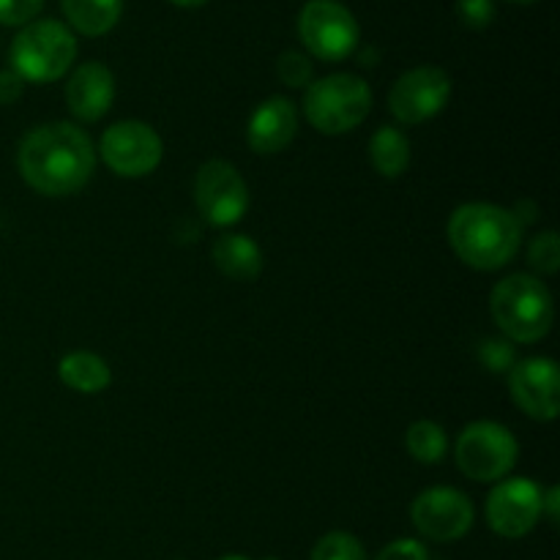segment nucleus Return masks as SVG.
Wrapping results in <instances>:
<instances>
[{
    "instance_id": "1",
    "label": "nucleus",
    "mask_w": 560,
    "mask_h": 560,
    "mask_svg": "<svg viewBox=\"0 0 560 560\" xmlns=\"http://www.w3.org/2000/svg\"><path fill=\"white\" fill-rule=\"evenodd\" d=\"M16 164L31 189L44 197H69L85 189L96 170V148L74 124H44L20 142Z\"/></svg>"
},
{
    "instance_id": "2",
    "label": "nucleus",
    "mask_w": 560,
    "mask_h": 560,
    "mask_svg": "<svg viewBox=\"0 0 560 560\" xmlns=\"http://www.w3.org/2000/svg\"><path fill=\"white\" fill-rule=\"evenodd\" d=\"M446 233L459 260L476 271L509 266L523 244V222L517 213L492 202L459 206L448 219Z\"/></svg>"
},
{
    "instance_id": "3",
    "label": "nucleus",
    "mask_w": 560,
    "mask_h": 560,
    "mask_svg": "<svg viewBox=\"0 0 560 560\" xmlns=\"http://www.w3.org/2000/svg\"><path fill=\"white\" fill-rule=\"evenodd\" d=\"M490 312L509 342L534 345L550 334L556 320L552 295L539 277L512 273L492 288Z\"/></svg>"
},
{
    "instance_id": "4",
    "label": "nucleus",
    "mask_w": 560,
    "mask_h": 560,
    "mask_svg": "<svg viewBox=\"0 0 560 560\" xmlns=\"http://www.w3.org/2000/svg\"><path fill=\"white\" fill-rule=\"evenodd\" d=\"M77 58V38L63 22L36 20L22 27L11 42V71L25 82H55L71 69Z\"/></svg>"
},
{
    "instance_id": "5",
    "label": "nucleus",
    "mask_w": 560,
    "mask_h": 560,
    "mask_svg": "<svg viewBox=\"0 0 560 560\" xmlns=\"http://www.w3.org/2000/svg\"><path fill=\"white\" fill-rule=\"evenodd\" d=\"M372 109V91L355 74H328L310 82L304 96L306 120L320 135H348L359 129Z\"/></svg>"
},
{
    "instance_id": "6",
    "label": "nucleus",
    "mask_w": 560,
    "mask_h": 560,
    "mask_svg": "<svg viewBox=\"0 0 560 560\" xmlns=\"http://www.w3.org/2000/svg\"><path fill=\"white\" fill-rule=\"evenodd\" d=\"M454 457L468 479L490 485V481H501L512 474L520 457V443L503 424L474 421L459 432Z\"/></svg>"
},
{
    "instance_id": "7",
    "label": "nucleus",
    "mask_w": 560,
    "mask_h": 560,
    "mask_svg": "<svg viewBox=\"0 0 560 560\" xmlns=\"http://www.w3.org/2000/svg\"><path fill=\"white\" fill-rule=\"evenodd\" d=\"M299 36L326 63L350 58L361 42L359 22L339 0H310L299 14Z\"/></svg>"
},
{
    "instance_id": "8",
    "label": "nucleus",
    "mask_w": 560,
    "mask_h": 560,
    "mask_svg": "<svg viewBox=\"0 0 560 560\" xmlns=\"http://www.w3.org/2000/svg\"><path fill=\"white\" fill-rule=\"evenodd\" d=\"M195 202L208 224L233 228L249 211V186L233 164L224 159H211L197 170Z\"/></svg>"
},
{
    "instance_id": "9",
    "label": "nucleus",
    "mask_w": 560,
    "mask_h": 560,
    "mask_svg": "<svg viewBox=\"0 0 560 560\" xmlns=\"http://www.w3.org/2000/svg\"><path fill=\"white\" fill-rule=\"evenodd\" d=\"M102 162L120 178H145L162 164L164 145L156 129L142 120H120L102 135Z\"/></svg>"
},
{
    "instance_id": "10",
    "label": "nucleus",
    "mask_w": 560,
    "mask_h": 560,
    "mask_svg": "<svg viewBox=\"0 0 560 560\" xmlns=\"http://www.w3.org/2000/svg\"><path fill=\"white\" fill-rule=\"evenodd\" d=\"M410 520L424 539L446 545L468 536V530L474 528L476 509L470 498L454 487H430L413 501Z\"/></svg>"
},
{
    "instance_id": "11",
    "label": "nucleus",
    "mask_w": 560,
    "mask_h": 560,
    "mask_svg": "<svg viewBox=\"0 0 560 560\" xmlns=\"http://www.w3.org/2000/svg\"><path fill=\"white\" fill-rule=\"evenodd\" d=\"M452 96V77L438 66L410 69L394 82L388 93V109L399 124H424L435 118Z\"/></svg>"
},
{
    "instance_id": "12",
    "label": "nucleus",
    "mask_w": 560,
    "mask_h": 560,
    "mask_svg": "<svg viewBox=\"0 0 560 560\" xmlns=\"http://www.w3.org/2000/svg\"><path fill=\"white\" fill-rule=\"evenodd\" d=\"M541 490L530 479H501L487 495V525L503 539H523L541 520Z\"/></svg>"
},
{
    "instance_id": "13",
    "label": "nucleus",
    "mask_w": 560,
    "mask_h": 560,
    "mask_svg": "<svg viewBox=\"0 0 560 560\" xmlns=\"http://www.w3.org/2000/svg\"><path fill=\"white\" fill-rule=\"evenodd\" d=\"M514 405L536 421H556L560 413V372L552 359H525L509 370Z\"/></svg>"
},
{
    "instance_id": "14",
    "label": "nucleus",
    "mask_w": 560,
    "mask_h": 560,
    "mask_svg": "<svg viewBox=\"0 0 560 560\" xmlns=\"http://www.w3.org/2000/svg\"><path fill=\"white\" fill-rule=\"evenodd\" d=\"M115 102V77L98 60L82 63L74 69L66 85V104H69L71 115L82 124H96L109 113Z\"/></svg>"
},
{
    "instance_id": "15",
    "label": "nucleus",
    "mask_w": 560,
    "mask_h": 560,
    "mask_svg": "<svg viewBox=\"0 0 560 560\" xmlns=\"http://www.w3.org/2000/svg\"><path fill=\"white\" fill-rule=\"evenodd\" d=\"M295 131H299L295 104L284 96H271L249 115L246 142L255 153L271 156V153L284 151L295 140Z\"/></svg>"
},
{
    "instance_id": "16",
    "label": "nucleus",
    "mask_w": 560,
    "mask_h": 560,
    "mask_svg": "<svg viewBox=\"0 0 560 560\" xmlns=\"http://www.w3.org/2000/svg\"><path fill=\"white\" fill-rule=\"evenodd\" d=\"M211 257L219 271L235 282H255L262 271V252L249 235H219L211 246Z\"/></svg>"
},
{
    "instance_id": "17",
    "label": "nucleus",
    "mask_w": 560,
    "mask_h": 560,
    "mask_svg": "<svg viewBox=\"0 0 560 560\" xmlns=\"http://www.w3.org/2000/svg\"><path fill=\"white\" fill-rule=\"evenodd\" d=\"M58 375L71 392L80 394H102L113 383L107 361L88 350H74V353L63 355L58 364Z\"/></svg>"
},
{
    "instance_id": "18",
    "label": "nucleus",
    "mask_w": 560,
    "mask_h": 560,
    "mask_svg": "<svg viewBox=\"0 0 560 560\" xmlns=\"http://www.w3.org/2000/svg\"><path fill=\"white\" fill-rule=\"evenodd\" d=\"M69 25L82 36H104L118 25L124 0H60Z\"/></svg>"
},
{
    "instance_id": "19",
    "label": "nucleus",
    "mask_w": 560,
    "mask_h": 560,
    "mask_svg": "<svg viewBox=\"0 0 560 560\" xmlns=\"http://www.w3.org/2000/svg\"><path fill=\"white\" fill-rule=\"evenodd\" d=\"M370 162L383 178H399L410 164V140L394 126H381L370 140Z\"/></svg>"
},
{
    "instance_id": "20",
    "label": "nucleus",
    "mask_w": 560,
    "mask_h": 560,
    "mask_svg": "<svg viewBox=\"0 0 560 560\" xmlns=\"http://www.w3.org/2000/svg\"><path fill=\"white\" fill-rule=\"evenodd\" d=\"M405 446H408L410 457H413L416 463L438 465L443 463V457H446L448 438L441 424L421 419L408 427V432H405Z\"/></svg>"
},
{
    "instance_id": "21",
    "label": "nucleus",
    "mask_w": 560,
    "mask_h": 560,
    "mask_svg": "<svg viewBox=\"0 0 560 560\" xmlns=\"http://www.w3.org/2000/svg\"><path fill=\"white\" fill-rule=\"evenodd\" d=\"M310 560H366V550L348 530H331L317 541Z\"/></svg>"
},
{
    "instance_id": "22",
    "label": "nucleus",
    "mask_w": 560,
    "mask_h": 560,
    "mask_svg": "<svg viewBox=\"0 0 560 560\" xmlns=\"http://www.w3.org/2000/svg\"><path fill=\"white\" fill-rule=\"evenodd\" d=\"M528 262H530V268H536L539 273H547V277H552V273L558 271L560 241L552 230H545V233H539L534 241H530Z\"/></svg>"
},
{
    "instance_id": "23",
    "label": "nucleus",
    "mask_w": 560,
    "mask_h": 560,
    "mask_svg": "<svg viewBox=\"0 0 560 560\" xmlns=\"http://www.w3.org/2000/svg\"><path fill=\"white\" fill-rule=\"evenodd\" d=\"M277 74L288 88H310L312 60L306 55L295 52V49H288V52L279 55Z\"/></svg>"
},
{
    "instance_id": "24",
    "label": "nucleus",
    "mask_w": 560,
    "mask_h": 560,
    "mask_svg": "<svg viewBox=\"0 0 560 560\" xmlns=\"http://www.w3.org/2000/svg\"><path fill=\"white\" fill-rule=\"evenodd\" d=\"M479 359L490 372H509L517 364V355H514L509 339H485L479 348Z\"/></svg>"
},
{
    "instance_id": "25",
    "label": "nucleus",
    "mask_w": 560,
    "mask_h": 560,
    "mask_svg": "<svg viewBox=\"0 0 560 560\" xmlns=\"http://www.w3.org/2000/svg\"><path fill=\"white\" fill-rule=\"evenodd\" d=\"M44 9V0H0V25H31L38 11Z\"/></svg>"
},
{
    "instance_id": "26",
    "label": "nucleus",
    "mask_w": 560,
    "mask_h": 560,
    "mask_svg": "<svg viewBox=\"0 0 560 560\" xmlns=\"http://www.w3.org/2000/svg\"><path fill=\"white\" fill-rule=\"evenodd\" d=\"M459 20L465 22L474 31H481V27L490 25L495 20V5L492 0H457Z\"/></svg>"
},
{
    "instance_id": "27",
    "label": "nucleus",
    "mask_w": 560,
    "mask_h": 560,
    "mask_svg": "<svg viewBox=\"0 0 560 560\" xmlns=\"http://www.w3.org/2000/svg\"><path fill=\"white\" fill-rule=\"evenodd\" d=\"M375 560H430V552L416 539H397L383 547Z\"/></svg>"
},
{
    "instance_id": "28",
    "label": "nucleus",
    "mask_w": 560,
    "mask_h": 560,
    "mask_svg": "<svg viewBox=\"0 0 560 560\" xmlns=\"http://www.w3.org/2000/svg\"><path fill=\"white\" fill-rule=\"evenodd\" d=\"M25 91V80L16 71H0V104H14Z\"/></svg>"
},
{
    "instance_id": "29",
    "label": "nucleus",
    "mask_w": 560,
    "mask_h": 560,
    "mask_svg": "<svg viewBox=\"0 0 560 560\" xmlns=\"http://www.w3.org/2000/svg\"><path fill=\"white\" fill-rule=\"evenodd\" d=\"M558 506H560V490L558 487H550V490H545V495H541V517H547L552 525H556Z\"/></svg>"
},
{
    "instance_id": "30",
    "label": "nucleus",
    "mask_w": 560,
    "mask_h": 560,
    "mask_svg": "<svg viewBox=\"0 0 560 560\" xmlns=\"http://www.w3.org/2000/svg\"><path fill=\"white\" fill-rule=\"evenodd\" d=\"M173 5H180V9H197V5H206L208 0H170Z\"/></svg>"
},
{
    "instance_id": "31",
    "label": "nucleus",
    "mask_w": 560,
    "mask_h": 560,
    "mask_svg": "<svg viewBox=\"0 0 560 560\" xmlns=\"http://www.w3.org/2000/svg\"><path fill=\"white\" fill-rule=\"evenodd\" d=\"M219 560H249V558H244V556H224V558H219Z\"/></svg>"
},
{
    "instance_id": "32",
    "label": "nucleus",
    "mask_w": 560,
    "mask_h": 560,
    "mask_svg": "<svg viewBox=\"0 0 560 560\" xmlns=\"http://www.w3.org/2000/svg\"><path fill=\"white\" fill-rule=\"evenodd\" d=\"M512 3H536V0H512Z\"/></svg>"
}]
</instances>
